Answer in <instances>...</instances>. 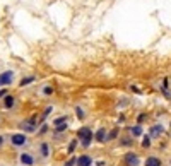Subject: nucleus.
<instances>
[{
    "label": "nucleus",
    "mask_w": 171,
    "mask_h": 166,
    "mask_svg": "<svg viewBox=\"0 0 171 166\" xmlns=\"http://www.w3.org/2000/svg\"><path fill=\"white\" fill-rule=\"evenodd\" d=\"M21 161L24 163V164H33V158L29 154H22L21 156Z\"/></svg>",
    "instance_id": "7"
},
{
    "label": "nucleus",
    "mask_w": 171,
    "mask_h": 166,
    "mask_svg": "<svg viewBox=\"0 0 171 166\" xmlns=\"http://www.w3.org/2000/svg\"><path fill=\"white\" fill-rule=\"evenodd\" d=\"M0 146H2V137H0Z\"/></svg>",
    "instance_id": "18"
},
{
    "label": "nucleus",
    "mask_w": 171,
    "mask_h": 166,
    "mask_svg": "<svg viewBox=\"0 0 171 166\" xmlns=\"http://www.w3.org/2000/svg\"><path fill=\"white\" fill-rule=\"evenodd\" d=\"M132 134H134V135H140V134H142V129H140V127H134V129H132Z\"/></svg>",
    "instance_id": "11"
},
{
    "label": "nucleus",
    "mask_w": 171,
    "mask_h": 166,
    "mask_svg": "<svg viewBox=\"0 0 171 166\" xmlns=\"http://www.w3.org/2000/svg\"><path fill=\"white\" fill-rule=\"evenodd\" d=\"M31 77H29V79H24V80H22V82H21V86H24V84H27V82H31Z\"/></svg>",
    "instance_id": "14"
},
{
    "label": "nucleus",
    "mask_w": 171,
    "mask_h": 166,
    "mask_svg": "<svg viewBox=\"0 0 171 166\" xmlns=\"http://www.w3.org/2000/svg\"><path fill=\"white\" fill-rule=\"evenodd\" d=\"M12 105H14V98H12V96H7V98H5V106L11 108Z\"/></svg>",
    "instance_id": "9"
},
{
    "label": "nucleus",
    "mask_w": 171,
    "mask_h": 166,
    "mask_svg": "<svg viewBox=\"0 0 171 166\" xmlns=\"http://www.w3.org/2000/svg\"><path fill=\"white\" fill-rule=\"evenodd\" d=\"M12 77H14V74H12V72H5V74L0 75V82H2V84H11Z\"/></svg>",
    "instance_id": "3"
},
{
    "label": "nucleus",
    "mask_w": 171,
    "mask_h": 166,
    "mask_svg": "<svg viewBox=\"0 0 171 166\" xmlns=\"http://www.w3.org/2000/svg\"><path fill=\"white\" fill-rule=\"evenodd\" d=\"M159 132H161V129H159V127H154V129H152V135H157Z\"/></svg>",
    "instance_id": "12"
},
{
    "label": "nucleus",
    "mask_w": 171,
    "mask_h": 166,
    "mask_svg": "<svg viewBox=\"0 0 171 166\" xmlns=\"http://www.w3.org/2000/svg\"><path fill=\"white\" fill-rule=\"evenodd\" d=\"M74 147H75V142H72V144H70V147H69V152H72V151H74Z\"/></svg>",
    "instance_id": "16"
},
{
    "label": "nucleus",
    "mask_w": 171,
    "mask_h": 166,
    "mask_svg": "<svg viewBox=\"0 0 171 166\" xmlns=\"http://www.w3.org/2000/svg\"><path fill=\"white\" fill-rule=\"evenodd\" d=\"M74 163H75L74 159H70V161H69V163H67V164H65V166H72V164H74Z\"/></svg>",
    "instance_id": "17"
},
{
    "label": "nucleus",
    "mask_w": 171,
    "mask_h": 166,
    "mask_svg": "<svg viewBox=\"0 0 171 166\" xmlns=\"http://www.w3.org/2000/svg\"><path fill=\"white\" fill-rule=\"evenodd\" d=\"M41 151H43V154H45V156L48 154V147H46V146H43V147H41Z\"/></svg>",
    "instance_id": "13"
},
{
    "label": "nucleus",
    "mask_w": 171,
    "mask_h": 166,
    "mask_svg": "<svg viewBox=\"0 0 171 166\" xmlns=\"http://www.w3.org/2000/svg\"><path fill=\"white\" fill-rule=\"evenodd\" d=\"M91 158H89V156H80L79 159H77V164L79 166H91Z\"/></svg>",
    "instance_id": "4"
},
{
    "label": "nucleus",
    "mask_w": 171,
    "mask_h": 166,
    "mask_svg": "<svg viewBox=\"0 0 171 166\" xmlns=\"http://www.w3.org/2000/svg\"><path fill=\"white\" fill-rule=\"evenodd\" d=\"M149 144H151V142H149V139H145L144 142H142V146H144V147H149Z\"/></svg>",
    "instance_id": "15"
},
{
    "label": "nucleus",
    "mask_w": 171,
    "mask_h": 166,
    "mask_svg": "<svg viewBox=\"0 0 171 166\" xmlns=\"http://www.w3.org/2000/svg\"><path fill=\"white\" fill-rule=\"evenodd\" d=\"M22 129H26V130H29V132H33V130H34V123H33V120H29V122H26V123H22Z\"/></svg>",
    "instance_id": "8"
},
{
    "label": "nucleus",
    "mask_w": 171,
    "mask_h": 166,
    "mask_svg": "<svg viewBox=\"0 0 171 166\" xmlns=\"http://www.w3.org/2000/svg\"><path fill=\"white\" fill-rule=\"evenodd\" d=\"M12 142L16 146H22L24 142H26V137L22 134H16V135H12Z\"/></svg>",
    "instance_id": "2"
},
{
    "label": "nucleus",
    "mask_w": 171,
    "mask_h": 166,
    "mask_svg": "<svg viewBox=\"0 0 171 166\" xmlns=\"http://www.w3.org/2000/svg\"><path fill=\"white\" fill-rule=\"evenodd\" d=\"M145 166H161V161L157 158H149L145 161Z\"/></svg>",
    "instance_id": "6"
},
{
    "label": "nucleus",
    "mask_w": 171,
    "mask_h": 166,
    "mask_svg": "<svg viewBox=\"0 0 171 166\" xmlns=\"http://www.w3.org/2000/svg\"><path fill=\"white\" fill-rule=\"evenodd\" d=\"M96 137H98V140H101V142H103V140H104V130H98V135H96Z\"/></svg>",
    "instance_id": "10"
},
{
    "label": "nucleus",
    "mask_w": 171,
    "mask_h": 166,
    "mask_svg": "<svg viewBox=\"0 0 171 166\" xmlns=\"http://www.w3.org/2000/svg\"><path fill=\"white\" fill-rule=\"evenodd\" d=\"M127 163L130 166H137L139 159H137V156H134V154H127Z\"/></svg>",
    "instance_id": "5"
},
{
    "label": "nucleus",
    "mask_w": 171,
    "mask_h": 166,
    "mask_svg": "<svg viewBox=\"0 0 171 166\" xmlns=\"http://www.w3.org/2000/svg\"><path fill=\"white\" fill-rule=\"evenodd\" d=\"M79 139H80V142H82V146H87L91 144V139H92V132L87 127H82V129L79 130Z\"/></svg>",
    "instance_id": "1"
}]
</instances>
